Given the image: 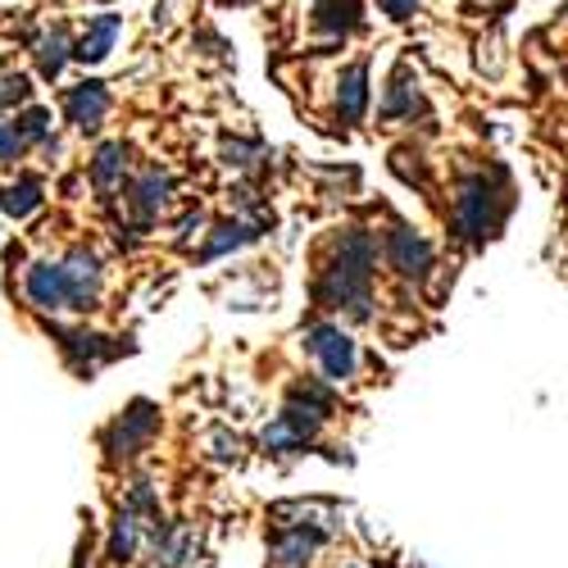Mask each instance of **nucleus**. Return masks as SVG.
I'll list each match as a JSON object with an SVG mask.
<instances>
[{"mask_svg": "<svg viewBox=\"0 0 568 568\" xmlns=\"http://www.w3.org/2000/svg\"><path fill=\"white\" fill-rule=\"evenodd\" d=\"M305 351L318 359V368L333 377V383H351L359 373V346L342 333L337 323H314L305 327Z\"/></svg>", "mask_w": 568, "mask_h": 568, "instance_id": "nucleus-1", "label": "nucleus"}, {"mask_svg": "<svg viewBox=\"0 0 568 568\" xmlns=\"http://www.w3.org/2000/svg\"><path fill=\"white\" fill-rule=\"evenodd\" d=\"M155 428H160L155 405L136 400L128 414H119L110 428H105V450H110V459H132V455H141V450H146V442L155 437Z\"/></svg>", "mask_w": 568, "mask_h": 568, "instance_id": "nucleus-2", "label": "nucleus"}, {"mask_svg": "<svg viewBox=\"0 0 568 568\" xmlns=\"http://www.w3.org/2000/svg\"><path fill=\"white\" fill-rule=\"evenodd\" d=\"M169 196H173V178H169V169H160V164L141 169V173L128 182V214H132L136 232H146V227L164 214Z\"/></svg>", "mask_w": 568, "mask_h": 568, "instance_id": "nucleus-3", "label": "nucleus"}, {"mask_svg": "<svg viewBox=\"0 0 568 568\" xmlns=\"http://www.w3.org/2000/svg\"><path fill=\"white\" fill-rule=\"evenodd\" d=\"M60 268H64V292H69V310L73 314H87V310H97V301H101V282H105V268H101V260L91 255V251H69L64 260H60Z\"/></svg>", "mask_w": 568, "mask_h": 568, "instance_id": "nucleus-4", "label": "nucleus"}, {"mask_svg": "<svg viewBox=\"0 0 568 568\" xmlns=\"http://www.w3.org/2000/svg\"><path fill=\"white\" fill-rule=\"evenodd\" d=\"M23 296L37 305V310H69V292H64V268L55 260H37L23 268Z\"/></svg>", "mask_w": 568, "mask_h": 568, "instance_id": "nucleus-5", "label": "nucleus"}, {"mask_svg": "<svg viewBox=\"0 0 568 568\" xmlns=\"http://www.w3.org/2000/svg\"><path fill=\"white\" fill-rule=\"evenodd\" d=\"M387 260L405 273V277H428L433 268H437V260H433V246L423 242L418 232H409V227H392L387 232Z\"/></svg>", "mask_w": 568, "mask_h": 568, "instance_id": "nucleus-6", "label": "nucleus"}, {"mask_svg": "<svg viewBox=\"0 0 568 568\" xmlns=\"http://www.w3.org/2000/svg\"><path fill=\"white\" fill-rule=\"evenodd\" d=\"M64 114H69L73 128L97 132V128L105 123V114H110V91H105V82H78L69 97H64Z\"/></svg>", "mask_w": 568, "mask_h": 568, "instance_id": "nucleus-7", "label": "nucleus"}, {"mask_svg": "<svg viewBox=\"0 0 568 568\" xmlns=\"http://www.w3.org/2000/svg\"><path fill=\"white\" fill-rule=\"evenodd\" d=\"M364 110H368V64L355 60V64H346L342 78H337V114H342L346 123H359Z\"/></svg>", "mask_w": 568, "mask_h": 568, "instance_id": "nucleus-8", "label": "nucleus"}, {"mask_svg": "<svg viewBox=\"0 0 568 568\" xmlns=\"http://www.w3.org/2000/svg\"><path fill=\"white\" fill-rule=\"evenodd\" d=\"M318 546H323V532H318L314 524H296V528H287V532L273 537V559L287 564V568H301V564L314 559Z\"/></svg>", "mask_w": 568, "mask_h": 568, "instance_id": "nucleus-9", "label": "nucleus"}, {"mask_svg": "<svg viewBox=\"0 0 568 568\" xmlns=\"http://www.w3.org/2000/svg\"><path fill=\"white\" fill-rule=\"evenodd\" d=\"M119 28H123V19H119V14H101L97 23H91V28L73 41V60H82V64H101V60L114 51Z\"/></svg>", "mask_w": 568, "mask_h": 568, "instance_id": "nucleus-10", "label": "nucleus"}, {"mask_svg": "<svg viewBox=\"0 0 568 568\" xmlns=\"http://www.w3.org/2000/svg\"><path fill=\"white\" fill-rule=\"evenodd\" d=\"M310 28L318 37H346V32L359 28V6H355V0H314Z\"/></svg>", "mask_w": 568, "mask_h": 568, "instance_id": "nucleus-11", "label": "nucleus"}, {"mask_svg": "<svg viewBox=\"0 0 568 568\" xmlns=\"http://www.w3.org/2000/svg\"><path fill=\"white\" fill-rule=\"evenodd\" d=\"M69 55H73L69 28H64V23H55L51 32H45V37L37 41V73H41V78H60V73H64V64H69Z\"/></svg>", "mask_w": 568, "mask_h": 568, "instance_id": "nucleus-12", "label": "nucleus"}, {"mask_svg": "<svg viewBox=\"0 0 568 568\" xmlns=\"http://www.w3.org/2000/svg\"><path fill=\"white\" fill-rule=\"evenodd\" d=\"M260 236V227L255 223H246V219H223L219 227H214V236L205 242V251H201V260H219V255H227V251H242V246H251Z\"/></svg>", "mask_w": 568, "mask_h": 568, "instance_id": "nucleus-13", "label": "nucleus"}, {"mask_svg": "<svg viewBox=\"0 0 568 568\" xmlns=\"http://www.w3.org/2000/svg\"><path fill=\"white\" fill-rule=\"evenodd\" d=\"M418 110H423V97H418V87L405 82V69H400L387 87V97H383V119L387 123H414Z\"/></svg>", "mask_w": 568, "mask_h": 568, "instance_id": "nucleus-14", "label": "nucleus"}, {"mask_svg": "<svg viewBox=\"0 0 568 568\" xmlns=\"http://www.w3.org/2000/svg\"><path fill=\"white\" fill-rule=\"evenodd\" d=\"M260 446H264V455H296V450H305L310 446V437L296 428V423L292 418H273L268 423V428L260 433Z\"/></svg>", "mask_w": 568, "mask_h": 568, "instance_id": "nucleus-15", "label": "nucleus"}, {"mask_svg": "<svg viewBox=\"0 0 568 568\" xmlns=\"http://www.w3.org/2000/svg\"><path fill=\"white\" fill-rule=\"evenodd\" d=\"M136 550H141V514L123 509V514L114 518V532H110V559H114V564H132Z\"/></svg>", "mask_w": 568, "mask_h": 568, "instance_id": "nucleus-16", "label": "nucleus"}, {"mask_svg": "<svg viewBox=\"0 0 568 568\" xmlns=\"http://www.w3.org/2000/svg\"><path fill=\"white\" fill-rule=\"evenodd\" d=\"M123 173H128V155H123L119 141L114 146H101L97 160H91V182H97L101 192H114V186L123 182Z\"/></svg>", "mask_w": 568, "mask_h": 568, "instance_id": "nucleus-17", "label": "nucleus"}, {"mask_svg": "<svg viewBox=\"0 0 568 568\" xmlns=\"http://www.w3.org/2000/svg\"><path fill=\"white\" fill-rule=\"evenodd\" d=\"M37 205H41V182H37V178H19L14 186H6V192H0V210L14 214V219L32 214Z\"/></svg>", "mask_w": 568, "mask_h": 568, "instance_id": "nucleus-18", "label": "nucleus"}, {"mask_svg": "<svg viewBox=\"0 0 568 568\" xmlns=\"http://www.w3.org/2000/svg\"><path fill=\"white\" fill-rule=\"evenodd\" d=\"M32 101V82L23 73H0V110H14Z\"/></svg>", "mask_w": 568, "mask_h": 568, "instance_id": "nucleus-19", "label": "nucleus"}, {"mask_svg": "<svg viewBox=\"0 0 568 568\" xmlns=\"http://www.w3.org/2000/svg\"><path fill=\"white\" fill-rule=\"evenodd\" d=\"M14 123H19V132L28 136V146H32V141H45V136H51V123H55V119H51V110H45V105H32V110L19 114Z\"/></svg>", "mask_w": 568, "mask_h": 568, "instance_id": "nucleus-20", "label": "nucleus"}, {"mask_svg": "<svg viewBox=\"0 0 568 568\" xmlns=\"http://www.w3.org/2000/svg\"><path fill=\"white\" fill-rule=\"evenodd\" d=\"M23 151H28V136L19 132V123L0 119V164H14Z\"/></svg>", "mask_w": 568, "mask_h": 568, "instance_id": "nucleus-21", "label": "nucleus"}, {"mask_svg": "<svg viewBox=\"0 0 568 568\" xmlns=\"http://www.w3.org/2000/svg\"><path fill=\"white\" fill-rule=\"evenodd\" d=\"M223 155H227V164H236V169H251V164L260 160V146H251V141H223Z\"/></svg>", "mask_w": 568, "mask_h": 568, "instance_id": "nucleus-22", "label": "nucleus"}, {"mask_svg": "<svg viewBox=\"0 0 568 568\" xmlns=\"http://www.w3.org/2000/svg\"><path fill=\"white\" fill-rule=\"evenodd\" d=\"M377 10H383L387 19H409L418 10V0H377Z\"/></svg>", "mask_w": 568, "mask_h": 568, "instance_id": "nucleus-23", "label": "nucleus"}, {"mask_svg": "<svg viewBox=\"0 0 568 568\" xmlns=\"http://www.w3.org/2000/svg\"><path fill=\"white\" fill-rule=\"evenodd\" d=\"M201 227H205V214H201V210L186 214V219L178 223V242H192V236H201Z\"/></svg>", "mask_w": 568, "mask_h": 568, "instance_id": "nucleus-24", "label": "nucleus"}]
</instances>
